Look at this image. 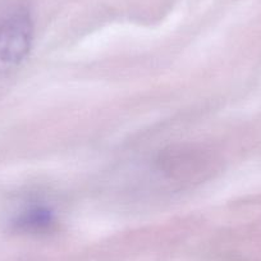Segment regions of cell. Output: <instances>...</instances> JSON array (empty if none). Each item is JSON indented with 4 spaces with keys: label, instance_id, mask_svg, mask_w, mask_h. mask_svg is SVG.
I'll return each mask as SVG.
<instances>
[{
    "label": "cell",
    "instance_id": "6da1fadb",
    "mask_svg": "<svg viewBox=\"0 0 261 261\" xmlns=\"http://www.w3.org/2000/svg\"><path fill=\"white\" fill-rule=\"evenodd\" d=\"M34 40V22L22 6L0 9V80L23 63Z\"/></svg>",
    "mask_w": 261,
    "mask_h": 261
},
{
    "label": "cell",
    "instance_id": "7a4b0ae2",
    "mask_svg": "<svg viewBox=\"0 0 261 261\" xmlns=\"http://www.w3.org/2000/svg\"><path fill=\"white\" fill-rule=\"evenodd\" d=\"M57 223L55 210L41 200L27 201L11 218L12 228L23 234H46L55 229Z\"/></svg>",
    "mask_w": 261,
    "mask_h": 261
}]
</instances>
